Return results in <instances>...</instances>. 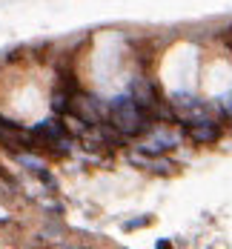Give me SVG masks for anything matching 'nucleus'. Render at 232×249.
Masks as SVG:
<instances>
[{
  "label": "nucleus",
  "mask_w": 232,
  "mask_h": 249,
  "mask_svg": "<svg viewBox=\"0 0 232 249\" xmlns=\"http://www.w3.org/2000/svg\"><path fill=\"white\" fill-rule=\"evenodd\" d=\"M155 247H158V249H169V247H172V241H169V238H158V241H155Z\"/></svg>",
  "instance_id": "6e6552de"
},
{
  "label": "nucleus",
  "mask_w": 232,
  "mask_h": 249,
  "mask_svg": "<svg viewBox=\"0 0 232 249\" xmlns=\"http://www.w3.org/2000/svg\"><path fill=\"white\" fill-rule=\"evenodd\" d=\"M152 224V215H141V218H132V221H124V229L126 232H135V229H143V226Z\"/></svg>",
  "instance_id": "0eeeda50"
},
{
  "label": "nucleus",
  "mask_w": 232,
  "mask_h": 249,
  "mask_svg": "<svg viewBox=\"0 0 232 249\" xmlns=\"http://www.w3.org/2000/svg\"><path fill=\"white\" fill-rule=\"evenodd\" d=\"M129 98L135 100L143 112H149L155 103L161 100V92H158V86H155V80L152 77H146V75H138L132 83H129Z\"/></svg>",
  "instance_id": "39448f33"
},
{
  "label": "nucleus",
  "mask_w": 232,
  "mask_h": 249,
  "mask_svg": "<svg viewBox=\"0 0 232 249\" xmlns=\"http://www.w3.org/2000/svg\"><path fill=\"white\" fill-rule=\"evenodd\" d=\"M183 132L195 146H215L224 138V124H218L215 118H195L183 124Z\"/></svg>",
  "instance_id": "7ed1b4c3"
},
{
  "label": "nucleus",
  "mask_w": 232,
  "mask_h": 249,
  "mask_svg": "<svg viewBox=\"0 0 232 249\" xmlns=\"http://www.w3.org/2000/svg\"><path fill=\"white\" fill-rule=\"evenodd\" d=\"M69 112L80 118L86 126H98L101 121H106V103L89 92H72V103H69Z\"/></svg>",
  "instance_id": "f03ea898"
},
{
  "label": "nucleus",
  "mask_w": 232,
  "mask_h": 249,
  "mask_svg": "<svg viewBox=\"0 0 232 249\" xmlns=\"http://www.w3.org/2000/svg\"><path fill=\"white\" fill-rule=\"evenodd\" d=\"M69 103H72V89H66V86H57L54 92H52V100H49V106H52V112L54 115H66L69 112Z\"/></svg>",
  "instance_id": "423d86ee"
},
{
  "label": "nucleus",
  "mask_w": 232,
  "mask_h": 249,
  "mask_svg": "<svg viewBox=\"0 0 232 249\" xmlns=\"http://www.w3.org/2000/svg\"><path fill=\"white\" fill-rule=\"evenodd\" d=\"M106 121L115 126L121 135H126L129 141H138V138L146 135L149 126H152L149 112H143L135 100L129 98V92L115 95L112 100H106Z\"/></svg>",
  "instance_id": "f257e3e1"
},
{
  "label": "nucleus",
  "mask_w": 232,
  "mask_h": 249,
  "mask_svg": "<svg viewBox=\"0 0 232 249\" xmlns=\"http://www.w3.org/2000/svg\"><path fill=\"white\" fill-rule=\"evenodd\" d=\"M0 146H6V149L15 152V155L23 152V149L35 152V135H32V129H23V126L0 118Z\"/></svg>",
  "instance_id": "20e7f679"
}]
</instances>
